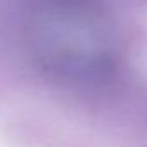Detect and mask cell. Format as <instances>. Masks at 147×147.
<instances>
[{
  "label": "cell",
  "instance_id": "cell-1",
  "mask_svg": "<svg viewBox=\"0 0 147 147\" xmlns=\"http://www.w3.org/2000/svg\"><path fill=\"white\" fill-rule=\"evenodd\" d=\"M23 40L33 66L66 87L97 88L118 71V38L97 0H33Z\"/></svg>",
  "mask_w": 147,
  "mask_h": 147
}]
</instances>
